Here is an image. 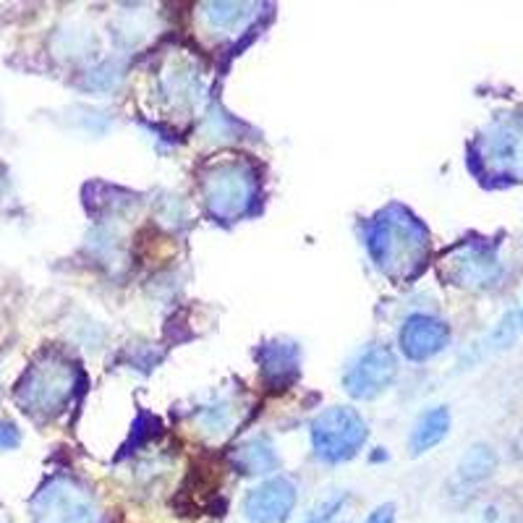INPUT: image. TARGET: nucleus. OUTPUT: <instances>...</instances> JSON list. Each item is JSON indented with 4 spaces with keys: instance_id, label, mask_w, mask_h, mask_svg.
Segmentation results:
<instances>
[{
    "instance_id": "nucleus-1",
    "label": "nucleus",
    "mask_w": 523,
    "mask_h": 523,
    "mask_svg": "<svg viewBox=\"0 0 523 523\" xmlns=\"http://www.w3.org/2000/svg\"><path fill=\"white\" fill-rule=\"evenodd\" d=\"M367 249L377 270L403 286L419 278L432 254L429 228L403 204H388L367 228Z\"/></svg>"
},
{
    "instance_id": "nucleus-2",
    "label": "nucleus",
    "mask_w": 523,
    "mask_h": 523,
    "mask_svg": "<svg viewBox=\"0 0 523 523\" xmlns=\"http://www.w3.org/2000/svg\"><path fill=\"white\" fill-rule=\"evenodd\" d=\"M469 165L484 186H513L523 181V113L500 116L479 131L469 147Z\"/></svg>"
},
{
    "instance_id": "nucleus-3",
    "label": "nucleus",
    "mask_w": 523,
    "mask_h": 523,
    "mask_svg": "<svg viewBox=\"0 0 523 523\" xmlns=\"http://www.w3.org/2000/svg\"><path fill=\"white\" fill-rule=\"evenodd\" d=\"M199 186L204 207L220 223L249 218L259 202V173L249 160L241 157L207 165Z\"/></svg>"
},
{
    "instance_id": "nucleus-4",
    "label": "nucleus",
    "mask_w": 523,
    "mask_h": 523,
    "mask_svg": "<svg viewBox=\"0 0 523 523\" xmlns=\"http://www.w3.org/2000/svg\"><path fill=\"white\" fill-rule=\"evenodd\" d=\"M76 380L79 372L74 364H68L61 356H45L21 377L16 401L32 416H55L74 398Z\"/></svg>"
},
{
    "instance_id": "nucleus-5",
    "label": "nucleus",
    "mask_w": 523,
    "mask_h": 523,
    "mask_svg": "<svg viewBox=\"0 0 523 523\" xmlns=\"http://www.w3.org/2000/svg\"><path fill=\"white\" fill-rule=\"evenodd\" d=\"M309 437H312L314 456L320 461L346 463L359 456L369 437V427L354 408L333 406L314 419Z\"/></svg>"
},
{
    "instance_id": "nucleus-6",
    "label": "nucleus",
    "mask_w": 523,
    "mask_h": 523,
    "mask_svg": "<svg viewBox=\"0 0 523 523\" xmlns=\"http://www.w3.org/2000/svg\"><path fill=\"white\" fill-rule=\"evenodd\" d=\"M32 521L34 523H97L95 497L79 482L68 476H53L48 484L32 500Z\"/></svg>"
},
{
    "instance_id": "nucleus-7",
    "label": "nucleus",
    "mask_w": 523,
    "mask_h": 523,
    "mask_svg": "<svg viewBox=\"0 0 523 523\" xmlns=\"http://www.w3.org/2000/svg\"><path fill=\"white\" fill-rule=\"evenodd\" d=\"M440 275L448 280L450 286L484 291V288L497 286V280L503 278V262L497 257L495 244L463 241L445 254Z\"/></svg>"
},
{
    "instance_id": "nucleus-8",
    "label": "nucleus",
    "mask_w": 523,
    "mask_h": 523,
    "mask_svg": "<svg viewBox=\"0 0 523 523\" xmlns=\"http://www.w3.org/2000/svg\"><path fill=\"white\" fill-rule=\"evenodd\" d=\"M395 377H398V356L390 346L374 343L364 348L348 367L343 388L356 401H374L385 390L393 388Z\"/></svg>"
},
{
    "instance_id": "nucleus-9",
    "label": "nucleus",
    "mask_w": 523,
    "mask_h": 523,
    "mask_svg": "<svg viewBox=\"0 0 523 523\" xmlns=\"http://www.w3.org/2000/svg\"><path fill=\"white\" fill-rule=\"evenodd\" d=\"M299 500V490L288 476H272L244 497L241 513L249 523H286Z\"/></svg>"
},
{
    "instance_id": "nucleus-10",
    "label": "nucleus",
    "mask_w": 523,
    "mask_h": 523,
    "mask_svg": "<svg viewBox=\"0 0 523 523\" xmlns=\"http://www.w3.org/2000/svg\"><path fill=\"white\" fill-rule=\"evenodd\" d=\"M398 343H401V351L408 361L422 364V361L440 356L450 346V327L448 322L432 317V314H411L403 322Z\"/></svg>"
},
{
    "instance_id": "nucleus-11",
    "label": "nucleus",
    "mask_w": 523,
    "mask_h": 523,
    "mask_svg": "<svg viewBox=\"0 0 523 523\" xmlns=\"http://www.w3.org/2000/svg\"><path fill=\"white\" fill-rule=\"evenodd\" d=\"M233 469L244 476H267L280 466L278 450L272 445L270 437L257 435L252 440L241 442L231 453Z\"/></svg>"
},
{
    "instance_id": "nucleus-12",
    "label": "nucleus",
    "mask_w": 523,
    "mask_h": 523,
    "mask_svg": "<svg viewBox=\"0 0 523 523\" xmlns=\"http://www.w3.org/2000/svg\"><path fill=\"white\" fill-rule=\"evenodd\" d=\"M259 361H262V380H267L272 388H286L296 380L299 374V348L293 343H267L259 351Z\"/></svg>"
},
{
    "instance_id": "nucleus-13",
    "label": "nucleus",
    "mask_w": 523,
    "mask_h": 523,
    "mask_svg": "<svg viewBox=\"0 0 523 523\" xmlns=\"http://www.w3.org/2000/svg\"><path fill=\"white\" fill-rule=\"evenodd\" d=\"M450 432V411L445 406L429 408L419 416V422L411 429V437H408V448L414 456H422L427 450L437 448Z\"/></svg>"
},
{
    "instance_id": "nucleus-14",
    "label": "nucleus",
    "mask_w": 523,
    "mask_h": 523,
    "mask_svg": "<svg viewBox=\"0 0 523 523\" xmlns=\"http://www.w3.org/2000/svg\"><path fill=\"white\" fill-rule=\"evenodd\" d=\"M497 466L495 450L490 445H471L469 453L458 463V479L463 484H479L490 479Z\"/></svg>"
},
{
    "instance_id": "nucleus-15",
    "label": "nucleus",
    "mask_w": 523,
    "mask_h": 523,
    "mask_svg": "<svg viewBox=\"0 0 523 523\" xmlns=\"http://www.w3.org/2000/svg\"><path fill=\"white\" fill-rule=\"evenodd\" d=\"M246 8L244 3H204L202 14L212 29H228L244 19Z\"/></svg>"
},
{
    "instance_id": "nucleus-16",
    "label": "nucleus",
    "mask_w": 523,
    "mask_h": 523,
    "mask_svg": "<svg viewBox=\"0 0 523 523\" xmlns=\"http://www.w3.org/2000/svg\"><path fill=\"white\" fill-rule=\"evenodd\" d=\"M343 505H346V495L330 497V500H325L322 505H317V508H314L301 523H330L335 516H338L340 510H343Z\"/></svg>"
},
{
    "instance_id": "nucleus-17",
    "label": "nucleus",
    "mask_w": 523,
    "mask_h": 523,
    "mask_svg": "<svg viewBox=\"0 0 523 523\" xmlns=\"http://www.w3.org/2000/svg\"><path fill=\"white\" fill-rule=\"evenodd\" d=\"M19 442H21V435L19 429H16V424L0 422V450L19 448Z\"/></svg>"
},
{
    "instance_id": "nucleus-18",
    "label": "nucleus",
    "mask_w": 523,
    "mask_h": 523,
    "mask_svg": "<svg viewBox=\"0 0 523 523\" xmlns=\"http://www.w3.org/2000/svg\"><path fill=\"white\" fill-rule=\"evenodd\" d=\"M364 523H395V505L385 503L380 508H374Z\"/></svg>"
}]
</instances>
